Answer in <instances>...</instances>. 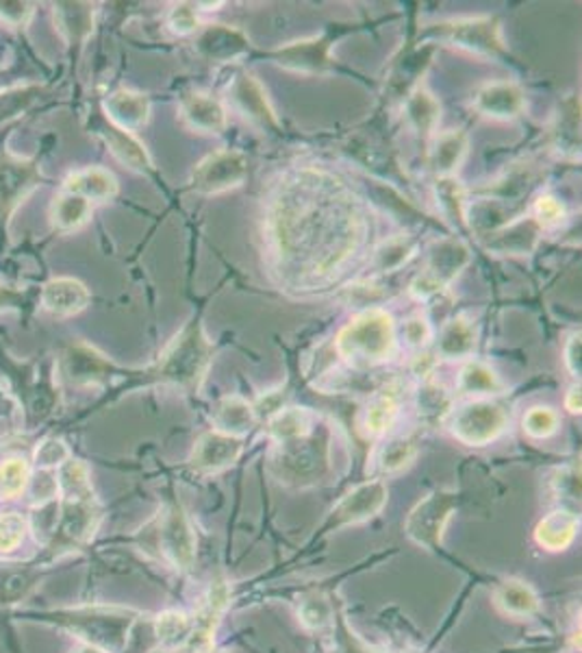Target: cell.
<instances>
[{
	"instance_id": "cell-58",
	"label": "cell",
	"mask_w": 582,
	"mask_h": 653,
	"mask_svg": "<svg viewBox=\"0 0 582 653\" xmlns=\"http://www.w3.org/2000/svg\"><path fill=\"white\" fill-rule=\"evenodd\" d=\"M207 653H227V651H220V649H209Z\"/></svg>"
},
{
	"instance_id": "cell-3",
	"label": "cell",
	"mask_w": 582,
	"mask_h": 653,
	"mask_svg": "<svg viewBox=\"0 0 582 653\" xmlns=\"http://www.w3.org/2000/svg\"><path fill=\"white\" fill-rule=\"evenodd\" d=\"M337 356L352 369H376L398 351L393 316L383 307L357 311L335 338Z\"/></svg>"
},
{
	"instance_id": "cell-38",
	"label": "cell",
	"mask_w": 582,
	"mask_h": 653,
	"mask_svg": "<svg viewBox=\"0 0 582 653\" xmlns=\"http://www.w3.org/2000/svg\"><path fill=\"white\" fill-rule=\"evenodd\" d=\"M92 218V203L75 192H62L51 207L53 229L62 233H70L81 229Z\"/></svg>"
},
{
	"instance_id": "cell-48",
	"label": "cell",
	"mask_w": 582,
	"mask_h": 653,
	"mask_svg": "<svg viewBox=\"0 0 582 653\" xmlns=\"http://www.w3.org/2000/svg\"><path fill=\"white\" fill-rule=\"evenodd\" d=\"M402 338H404L409 349L424 351L435 338V330H432L428 316L422 313V311L409 316L402 324Z\"/></svg>"
},
{
	"instance_id": "cell-2",
	"label": "cell",
	"mask_w": 582,
	"mask_h": 653,
	"mask_svg": "<svg viewBox=\"0 0 582 653\" xmlns=\"http://www.w3.org/2000/svg\"><path fill=\"white\" fill-rule=\"evenodd\" d=\"M214 362V343L209 341L201 318L190 320L172 338L157 364L144 375L151 382L172 386L181 393H198Z\"/></svg>"
},
{
	"instance_id": "cell-8",
	"label": "cell",
	"mask_w": 582,
	"mask_h": 653,
	"mask_svg": "<svg viewBox=\"0 0 582 653\" xmlns=\"http://www.w3.org/2000/svg\"><path fill=\"white\" fill-rule=\"evenodd\" d=\"M248 157L237 149H220L203 157L192 172V190L201 196H218L244 185Z\"/></svg>"
},
{
	"instance_id": "cell-23",
	"label": "cell",
	"mask_w": 582,
	"mask_h": 653,
	"mask_svg": "<svg viewBox=\"0 0 582 653\" xmlns=\"http://www.w3.org/2000/svg\"><path fill=\"white\" fill-rule=\"evenodd\" d=\"M40 300L49 313L68 318L81 313L90 305L92 294L88 285L75 277H55L44 283Z\"/></svg>"
},
{
	"instance_id": "cell-55",
	"label": "cell",
	"mask_w": 582,
	"mask_h": 653,
	"mask_svg": "<svg viewBox=\"0 0 582 653\" xmlns=\"http://www.w3.org/2000/svg\"><path fill=\"white\" fill-rule=\"evenodd\" d=\"M27 305V294L8 285H0V313L3 311H12V309H21Z\"/></svg>"
},
{
	"instance_id": "cell-18",
	"label": "cell",
	"mask_w": 582,
	"mask_h": 653,
	"mask_svg": "<svg viewBox=\"0 0 582 653\" xmlns=\"http://www.w3.org/2000/svg\"><path fill=\"white\" fill-rule=\"evenodd\" d=\"M549 149L562 162H580V97L567 94L556 105L547 127Z\"/></svg>"
},
{
	"instance_id": "cell-33",
	"label": "cell",
	"mask_w": 582,
	"mask_h": 653,
	"mask_svg": "<svg viewBox=\"0 0 582 653\" xmlns=\"http://www.w3.org/2000/svg\"><path fill=\"white\" fill-rule=\"evenodd\" d=\"M580 527V516L571 510H554L534 527V540L545 551H565Z\"/></svg>"
},
{
	"instance_id": "cell-39",
	"label": "cell",
	"mask_w": 582,
	"mask_h": 653,
	"mask_svg": "<svg viewBox=\"0 0 582 653\" xmlns=\"http://www.w3.org/2000/svg\"><path fill=\"white\" fill-rule=\"evenodd\" d=\"M155 629H157V638L164 649L179 651L187 644V640L192 636L194 618L181 610H168L157 616Z\"/></svg>"
},
{
	"instance_id": "cell-6",
	"label": "cell",
	"mask_w": 582,
	"mask_h": 653,
	"mask_svg": "<svg viewBox=\"0 0 582 653\" xmlns=\"http://www.w3.org/2000/svg\"><path fill=\"white\" fill-rule=\"evenodd\" d=\"M445 425L458 443L467 447H487L504 434L508 425V410L495 399H471L452 408Z\"/></svg>"
},
{
	"instance_id": "cell-21",
	"label": "cell",
	"mask_w": 582,
	"mask_h": 653,
	"mask_svg": "<svg viewBox=\"0 0 582 653\" xmlns=\"http://www.w3.org/2000/svg\"><path fill=\"white\" fill-rule=\"evenodd\" d=\"M64 375L77 386L103 384L114 375V364L94 347L86 343L70 345L62 358Z\"/></svg>"
},
{
	"instance_id": "cell-35",
	"label": "cell",
	"mask_w": 582,
	"mask_h": 653,
	"mask_svg": "<svg viewBox=\"0 0 582 653\" xmlns=\"http://www.w3.org/2000/svg\"><path fill=\"white\" fill-rule=\"evenodd\" d=\"M417 248H419V244L413 235H406V233L391 235L389 240L380 242L374 248L370 266L376 274L398 272L400 268H404L417 255Z\"/></svg>"
},
{
	"instance_id": "cell-22",
	"label": "cell",
	"mask_w": 582,
	"mask_h": 653,
	"mask_svg": "<svg viewBox=\"0 0 582 653\" xmlns=\"http://www.w3.org/2000/svg\"><path fill=\"white\" fill-rule=\"evenodd\" d=\"M103 116L114 127L135 133L151 120V99L135 90H116L103 101Z\"/></svg>"
},
{
	"instance_id": "cell-30",
	"label": "cell",
	"mask_w": 582,
	"mask_h": 653,
	"mask_svg": "<svg viewBox=\"0 0 582 653\" xmlns=\"http://www.w3.org/2000/svg\"><path fill=\"white\" fill-rule=\"evenodd\" d=\"M268 436L281 447L309 438L318 430V417L309 408L285 406L268 419Z\"/></svg>"
},
{
	"instance_id": "cell-45",
	"label": "cell",
	"mask_w": 582,
	"mask_h": 653,
	"mask_svg": "<svg viewBox=\"0 0 582 653\" xmlns=\"http://www.w3.org/2000/svg\"><path fill=\"white\" fill-rule=\"evenodd\" d=\"M38 97H40V88L36 86L0 92V123H10L21 114H25Z\"/></svg>"
},
{
	"instance_id": "cell-11",
	"label": "cell",
	"mask_w": 582,
	"mask_h": 653,
	"mask_svg": "<svg viewBox=\"0 0 582 653\" xmlns=\"http://www.w3.org/2000/svg\"><path fill=\"white\" fill-rule=\"evenodd\" d=\"M155 545L164 558L179 571H190L196 560V534L187 514L170 505L155 523Z\"/></svg>"
},
{
	"instance_id": "cell-44",
	"label": "cell",
	"mask_w": 582,
	"mask_h": 653,
	"mask_svg": "<svg viewBox=\"0 0 582 653\" xmlns=\"http://www.w3.org/2000/svg\"><path fill=\"white\" fill-rule=\"evenodd\" d=\"M201 14L203 12H201L198 3H174L166 14V25L179 38L196 36L201 31V27L205 25Z\"/></svg>"
},
{
	"instance_id": "cell-42",
	"label": "cell",
	"mask_w": 582,
	"mask_h": 653,
	"mask_svg": "<svg viewBox=\"0 0 582 653\" xmlns=\"http://www.w3.org/2000/svg\"><path fill=\"white\" fill-rule=\"evenodd\" d=\"M558 427H560V417L556 410L547 406H534L521 419V430L532 440H547L558 432Z\"/></svg>"
},
{
	"instance_id": "cell-19",
	"label": "cell",
	"mask_w": 582,
	"mask_h": 653,
	"mask_svg": "<svg viewBox=\"0 0 582 653\" xmlns=\"http://www.w3.org/2000/svg\"><path fill=\"white\" fill-rule=\"evenodd\" d=\"M179 118L185 127L207 136H220L229 127L227 105L207 92H185L179 103Z\"/></svg>"
},
{
	"instance_id": "cell-7",
	"label": "cell",
	"mask_w": 582,
	"mask_h": 653,
	"mask_svg": "<svg viewBox=\"0 0 582 653\" xmlns=\"http://www.w3.org/2000/svg\"><path fill=\"white\" fill-rule=\"evenodd\" d=\"M341 34L337 29H326L320 36L302 38L270 51L266 57L283 71L296 75H326L333 71V49Z\"/></svg>"
},
{
	"instance_id": "cell-17",
	"label": "cell",
	"mask_w": 582,
	"mask_h": 653,
	"mask_svg": "<svg viewBox=\"0 0 582 653\" xmlns=\"http://www.w3.org/2000/svg\"><path fill=\"white\" fill-rule=\"evenodd\" d=\"M471 107L482 118L508 123L523 114L526 92L515 81H487L474 92Z\"/></svg>"
},
{
	"instance_id": "cell-25",
	"label": "cell",
	"mask_w": 582,
	"mask_h": 653,
	"mask_svg": "<svg viewBox=\"0 0 582 653\" xmlns=\"http://www.w3.org/2000/svg\"><path fill=\"white\" fill-rule=\"evenodd\" d=\"M435 201L445 218V222L458 231L465 233L469 229V216H471V203L467 188L458 177H437L435 179Z\"/></svg>"
},
{
	"instance_id": "cell-52",
	"label": "cell",
	"mask_w": 582,
	"mask_h": 653,
	"mask_svg": "<svg viewBox=\"0 0 582 653\" xmlns=\"http://www.w3.org/2000/svg\"><path fill=\"white\" fill-rule=\"evenodd\" d=\"M554 490L558 499L562 497V499L580 501V471L575 466L558 471L554 477Z\"/></svg>"
},
{
	"instance_id": "cell-32",
	"label": "cell",
	"mask_w": 582,
	"mask_h": 653,
	"mask_svg": "<svg viewBox=\"0 0 582 653\" xmlns=\"http://www.w3.org/2000/svg\"><path fill=\"white\" fill-rule=\"evenodd\" d=\"M64 190L75 192V194L88 199L90 203H107L118 196L120 183L112 170H107L103 166H88L83 170L73 172L66 179Z\"/></svg>"
},
{
	"instance_id": "cell-26",
	"label": "cell",
	"mask_w": 582,
	"mask_h": 653,
	"mask_svg": "<svg viewBox=\"0 0 582 653\" xmlns=\"http://www.w3.org/2000/svg\"><path fill=\"white\" fill-rule=\"evenodd\" d=\"M478 345L476 326L465 316L450 318L439 332L437 338V358L448 362H465L471 360Z\"/></svg>"
},
{
	"instance_id": "cell-15",
	"label": "cell",
	"mask_w": 582,
	"mask_h": 653,
	"mask_svg": "<svg viewBox=\"0 0 582 653\" xmlns=\"http://www.w3.org/2000/svg\"><path fill=\"white\" fill-rule=\"evenodd\" d=\"M196 53L211 64H235L250 53L248 36L231 25L207 23L196 34Z\"/></svg>"
},
{
	"instance_id": "cell-54",
	"label": "cell",
	"mask_w": 582,
	"mask_h": 653,
	"mask_svg": "<svg viewBox=\"0 0 582 653\" xmlns=\"http://www.w3.org/2000/svg\"><path fill=\"white\" fill-rule=\"evenodd\" d=\"M580 356H582L580 332H573V334L567 338L565 347H562V362H565L567 373H569L573 380H578V382H580V375H582V360H580Z\"/></svg>"
},
{
	"instance_id": "cell-13",
	"label": "cell",
	"mask_w": 582,
	"mask_h": 653,
	"mask_svg": "<svg viewBox=\"0 0 582 653\" xmlns=\"http://www.w3.org/2000/svg\"><path fill=\"white\" fill-rule=\"evenodd\" d=\"M543 229L532 220V216H517L491 229H484L478 240L484 251L500 257H523L534 253Z\"/></svg>"
},
{
	"instance_id": "cell-24",
	"label": "cell",
	"mask_w": 582,
	"mask_h": 653,
	"mask_svg": "<svg viewBox=\"0 0 582 653\" xmlns=\"http://www.w3.org/2000/svg\"><path fill=\"white\" fill-rule=\"evenodd\" d=\"M469 155V136L463 129H450L430 140L428 166L435 177H456Z\"/></svg>"
},
{
	"instance_id": "cell-31",
	"label": "cell",
	"mask_w": 582,
	"mask_h": 653,
	"mask_svg": "<svg viewBox=\"0 0 582 653\" xmlns=\"http://www.w3.org/2000/svg\"><path fill=\"white\" fill-rule=\"evenodd\" d=\"M211 423L216 432L244 438L257 423L255 406L242 395H227L216 401L211 412Z\"/></svg>"
},
{
	"instance_id": "cell-47",
	"label": "cell",
	"mask_w": 582,
	"mask_h": 653,
	"mask_svg": "<svg viewBox=\"0 0 582 653\" xmlns=\"http://www.w3.org/2000/svg\"><path fill=\"white\" fill-rule=\"evenodd\" d=\"M29 466L25 460H8L3 466H0V495L5 499L18 497L27 486H29Z\"/></svg>"
},
{
	"instance_id": "cell-27",
	"label": "cell",
	"mask_w": 582,
	"mask_h": 653,
	"mask_svg": "<svg viewBox=\"0 0 582 653\" xmlns=\"http://www.w3.org/2000/svg\"><path fill=\"white\" fill-rule=\"evenodd\" d=\"M402 110H404V118L409 123V127L424 140H432L441 120V103L439 99L426 88V86H417L413 88L406 99L402 101Z\"/></svg>"
},
{
	"instance_id": "cell-37",
	"label": "cell",
	"mask_w": 582,
	"mask_h": 653,
	"mask_svg": "<svg viewBox=\"0 0 582 653\" xmlns=\"http://www.w3.org/2000/svg\"><path fill=\"white\" fill-rule=\"evenodd\" d=\"M55 25L68 44H81L94 29V8L88 3L55 5Z\"/></svg>"
},
{
	"instance_id": "cell-34",
	"label": "cell",
	"mask_w": 582,
	"mask_h": 653,
	"mask_svg": "<svg viewBox=\"0 0 582 653\" xmlns=\"http://www.w3.org/2000/svg\"><path fill=\"white\" fill-rule=\"evenodd\" d=\"M456 388L465 397L491 399V397H497L504 393V382L489 364L471 358V360L463 362V367L458 371Z\"/></svg>"
},
{
	"instance_id": "cell-12",
	"label": "cell",
	"mask_w": 582,
	"mask_h": 653,
	"mask_svg": "<svg viewBox=\"0 0 582 653\" xmlns=\"http://www.w3.org/2000/svg\"><path fill=\"white\" fill-rule=\"evenodd\" d=\"M229 101L233 110L244 116L250 125H255L261 131H279L281 120L279 114L261 86V81L248 73V71H237L229 84Z\"/></svg>"
},
{
	"instance_id": "cell-9",
	"label": "cell",
	"mask_w": 582,
	"mask_h": 653,
	"mask_svg": "<svg viewBox=\"0 0 582 653\" xmlns=\"http://www.w3.org/2000/svg\"><path fill=\"white\" fill-rule=\"evenodd\" d=\"M42 185V170L34 159L0 151V233L8 231L21 203Z\"/></svg>"
},
{
	"instance_id": "cell-16",
	"label": "cell",
	"mask_w": 582,
	"mask_h": 653,
	"mask_svg": "<svg viewBox=\"0 0 582 653\" xmlns=\"http://www.w3.org/2000/svg\"><path fill=\"white\" fill-rule=\"evenodd\" d=\"M387 495V484L383 479H370L359 484L335 503V508L331 510L328 525L344 527L370 521L385 508Z\"/></svg>"
},
{
	"instance_id": "cell-56",
	"label": "cell",
	"mask_w": 582,
	"mask_h": 653,
	"mask_svg": "<svg viewBox=\"0 0 582 653\" xmlns=\"http://www.w3.org/2000/svg\"><path fill=\"white\" fill-rule=\"evenodd\" d=\"M565 410L569 414H580V382L569 386V390L565 395Z\"/></svg>"
},
{
	"instance_id": "cell-14",
	"label": "cell",
	"mask_w": 582,
	"mask_h": 653,
	"mask_svg": "<svg viewBox=\"0 0 582 653\" xmlns=\"http://www.w3.org/2000/svg\"><path fill=\"white\" fill-rule=\"evenodd\" d=\"M244 453V438H235L222 432H205L190 453V466L198 475L211 477L224 473L227 469L235 466V462Z\"/></svg>"
},
{
	"instance_id": "cell-41",
	"label": "cell",
	"mask_w": 582,
	"mask_h": 653,
	"mask_svg": "<svg viewBox=\"0 0 582 653\" xmlns=\"http://www.w3.org/2000/svg\"><path fill=\"white\" fill-rule=\"evenodd\" d=\"M417 408L426 423H439L445 421L452 410V399L445 393L443 386L435 384L430 377L422 382L417 390Z\"/></svg>"
},
{
	"instance_id": "cell-57",
	"label": "cell",
	"mask_w": 582,
	"mask_h": 653,
	"mask_svg": "<svg viewBox=\"0 0 582 653\" xmlns=\"http://www.w3.org/2000/svg\"><path fill=\"white\" fill-rule=\"evenodd\" d=\"M75 653H107V651H103V649H99V646H94V644H83V646L77 649Z\"/></svg>"
},
{
	"instance_id": "cell-49",
	"label": "cell",
	"mask_w": 582,
	"mask_h": 653,
	"mask_svg": "<svg viewBox=\"0 0 582 653\" xmlns=\"http://www.w3.org/2000/svg\"><path fill=\"white\" fill-rule=\"evenodd\" d=\"M27 532V523L21 514L10 512L0 516V551H14Z\"/></svg>"
},
{
	"instance_id": "cell-46",
	"label": "cell",
	"mask_w": 582,
	"mask_h": 653,
	"mask_svg": "<svg viewBox=\"0 0 582 653\" xmlns=\"http://www.w3.org/2000/svg\"><path fill=\"white\" fill-rule=\"evenodd\" d=\"M530 216L532 220L545 231V229H556L565 222L567 218V207L565 203L554 196V194H541L536 196V201L532 203V209H530Z\"/></svg>"
},
{
	"instance_id": "cell-29",
	"label": "cell",
	"mask_w": 582,
	"mask_h": 653,
	"mask_svg": "<svg viewBox=\"0 0 582 653\" xmlns=\"http://www.w3.org/2000/svg\"><path fill=\"white\" fill-rule=\"evenodd\" d=\"M435 55V47L419 44L417 49L409 51L402 60H398L391 68V75L387 79V92L389 99L404 101L406 94L419 86V79L430 66V60Z\"/></svg>"
},
{
	"instance_id": "cell-50",
	"label": "cell",
	"mask_w": 582,
	"mask_h": 653,
	"mask_svg": "<svg viewBox=\"0 0 582 653\" xmlns=\"http://www.w3.org/2000/svg\"><path fill=\"white\" fill-rule=\"evenodd\" d=\"M36 14L34 3H21V0H0V21L10 27H25Z\"/></svg>"
},
{
	"instance_id": "cell-53",
	"label": "cell",
	"mask_w": 582,
	"mask_h": 653,
	"mask_svg": "<svg viewBox=\"0 0 582 653\" xmlns=\"http://www.w3.org/2000/svg\"><path fill=\"white\" fill-rule=\"evenodd\" d=\"M36 460H38L40 469H53V466H60L66 460H70V451L62 440H49L38 449Z\"/></svg>"
},
{
	"instance_id": "cell-51",
	"label": "cell",
	"mask_w": 582,
	"mask_h": 653,
	"mask_svg": "<svg viewBox=\"0 0 582 653\" xmlns=\"http://www.w3.org/2000/svg\"><path fill=\"white\" fill-rule=\"evenodd\" d=\"M29 484H31V497L40 503L51 501L60 490V482H57L53 469H40V473L34 479L29 477Z\"/></svg>"
},
{
	"instance_id": "cell-40",
	"label": "cell",
	"mask_w": 582,
	"mask_h": 653,
	"mask_svg": "<svg viewBox=\"0 0 582 653\" xmlns=\"http://www.w3.org/2000/svg\"><path fill=\"white\" fill-rule=\"evenodd\" d=\"M417 458V445L411 438H391L380 445L376 453V466L383 475L402 473Z\"/></svg>"
},
{
	"instance_id": "cell-1",
	"label": "cell",
	"mask_w": 582,
	"mask_h": 653,
	"mask_svg": "<svg viewBox=\"0 0 582 653\" xmlns=\"http://www.w3.org/2000/svg\"><path fill=\"white\" fill-rule=\"evenodd\" d=\"M263 231L281 283L320 290L361 255L370 222L359 196L337 175L300 168L272 192Z\"/></svg>"
},
{
	"instance_id": "cell-5",
	"label": "cell",
	"mask_w": 582,
	"mask_h": 653,
	"mask_svg": "<svg viewBox=\"0 0 582 653\" xmlns=\"http://www.w3.org/2000/svg\"><path fill=\"white\" fill-rule=\"evenodd\" d=\"M471 251L469 246L456 238L448 235L435 242L428 251V259L422 272H417L409 283V294L415 300H430L443 290L450 287V283L469 266Z\"/></svg>"
},
{
	"instance_id": "cell-20",
	"label": "cell",
	"mask_w": 582,
	"mask_h": 653,
	"mask_svg": "<svg viewBox=\"0 0 582 653\" xmlns=\"http://www.w3.org/2000/svg\"><path fill=\"white\" fill-rule=\"evenodd\" d=\"M94 133L103 138V142L109 146V151L114 153V157L125 164L127 168H131L133 172L140 175H151L155 170L153 157L148 153V149L144 146V142H140L133 133L122 131L118 127H114L103 114L101 118L94 123Z\"/></svg>"
},
{
	"instance_id": "cell-10",
	"label": "cell",
	"mask_w": 582,
	"mask_h": 653,
	"mask_svg": "<svg viewBox=\"0 0 582 653\" xmlns=\"http://www.w3.org/2000/svg\"><path fill=\"white\" fill-rule=\"evenodd\" d=\"M458 497L454 490H435L426 495L406 518V534L413 542L426 549L441 545L443 532L456 510Z\"/></svg>"
},
{
	"instance_id": "cell-43",
	"label": "cell",
	"mask_w": 582,
	"mask_h": 653,
	"mask_svg": "<svg viewBox=\"0 0 582 653\" xmlns=\"http://www.w3.org/2000/svg\"><path fill=\"white\" fill-rule=\"evenodd\" d=\"M298 616L311 631H322L333 623V605L320 592H309L298 603Z\"/></svg>"
},
{
	"instance_id": "cell-28",
	"label": "cell",
	"mask_w": 582,
	"mask_h": 653,
	"mask_svg": "<svg viewBox=\"0 0 582 653\" xmlns=\"http://www.w3.org/2000/svg\"><path fill=\"white\" fill-rule=\"evenodd\" d=\"M400 401H402V388L396 382L376 390L363 410V421H361L363 432L372 438L385 436L400 414Z\"/></svg>"
},
{
	"instance_id": "cell-36",
	"label": "cell",
	"mask_w": 582,
	"mask_h": 653,
	"mask_svg": "<svg viewBox=\"0 0 582 653\" xmlns=\"http://www.w3.org/2000/svg\"><path fill=\"white\" fill-rule=\"evenodd\" d=\"M495 605L508 616L528 618L539 610V594L521 579H504L495 588Z\"/></svg>"
},
{
	"instance_id": "cell-4",
	"label": "cell",
	"mask_w": 582,
	"mask_h": 653,
	"mask_svg": "<svg viewBox=\"0 0 582 653\" xmlns=\"http://www.w3.org/2000/svg\"><path fill=\"white\" fill-rule=\"evenodd\" d=\"M419 44L450 47L491 62L508 57L497 16H463L426 25L419 31Z\"/></svg>"
}]
</instances>
